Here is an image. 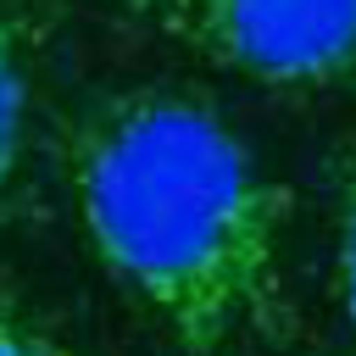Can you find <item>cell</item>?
<instances>
[{
	"mask_svg": "<svg viewBox=\"0 0 356 356\" xmlns=\"http://www.w3.org/2000/svg\"><path fill=\"white\" fill-rule=\"evenodd\" d=\"M61 172L83 245L172 356H300L295 200L206 95H100L72 117Z\"/></svg>",
	"mask_w": 356,
	"mask_h": 356,
	"instance_id": "cell-1",
	"label": "cell"
},
{
	"mask_svg": "<svg viewBox=\"0 0 356 356\" xmlns=\"http://www.w3.org/2000/svg\"><path fill=\"white\" fill-rule=\"evenodd\" d=\"M200 61L284 95L356 83V0H128Z\"/></svg>",
	"mask_w": 356,
	"mask_h": 356,
	"instance_id": "cell-2",
	"label": "cell"
},
{
	"mask_svg": "<svg viewBox=\"0 0 356 356\" xmlns=\"http://www.w3.org/2000/svg\"><path fill=\"white\" fill-rule=\"evenodd\" d=\"M44 50L50 22L39 17V0H0V217L17 206L33 167Z\"/></svg>",
	"mask_w": 356,
	"mask_h": 356,
	"instance_id": "cell-3",
	"label": "cell"
},
{
	"mask_svg": "<svg viewBox=\"0 0 356 356\" xmlns=\"http://www.w3.org/2000/svg\"><path fill=\"white\" fill-rule=\"evenodd\" d=\"M328 178H334V295L345 317V356H356V150H339Z\"/></svg>",
	"mask_w": 356,
	"mask_h": 356,
	"instance_id": "cell-4",
	"label": "cell"
},
{
	"mask_svg": "<svg viewBox=\"0 0 356 356\" xmlns=\"http://www.w3.org/2000/svg\"><path fill=\"white\" fill-rule=\"evenodd\" d=\"M0 356H89L44 306L0 284Z\"/></svg>",
	"mask_w": 356,
	"mask_h": 356,
	"instance_id": "cell-5",
	"label": "cell"
}]
</instances>
